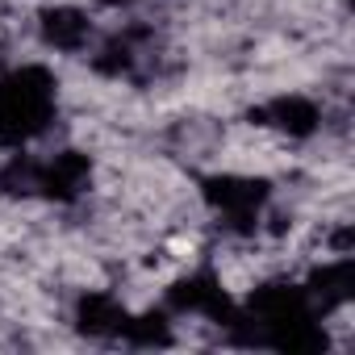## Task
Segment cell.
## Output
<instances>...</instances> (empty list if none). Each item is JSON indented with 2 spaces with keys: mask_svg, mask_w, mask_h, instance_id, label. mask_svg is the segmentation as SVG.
<instances>
[{
  "mask_svg": "<svg viewBox=\"0 0 355 355\" xmlns=\"http://www.w3.org/2000/svg\"><path fill=\"white\" fill-rule=\"evenodd\" d=\"M92 180H96V159L84 146H55V150L38 155L34 193L46 205H59V209L80 205L92 193Z\"/></svg>",
  "mask_w": 355,
  "mask_h": 355,
  "instance_id": "3",
  "label": "cell"
},
{
  "mask_svg": "<svg viewBox=\"0 0 355 355\" xmlns=\"http://www.w3.org/2000/svg\"><path fill=\"white\" fill-rule=\"evenodd\" d=\"M59 121V76L46 63H13L0 71V146L21 150Z\"/></svg>",
  "mask_w": 355,
  "mask_h": 355,
  "instance_id": "1",
  "label": "cell"
},
{
  "mask_svg": "<svg viewBox=\"0 0 355 355\" xmlns=\"http://www.w3.org/2000/svg\"><path fill=\"white\" fill-rule=\"evenodd\" d=\"M34 34H38V46L55 51V55H88L92 42H96V21L88 9L80 5H42L34 13Z\"/></svg>",
  "mask_w": 355,
  "mask_h": 355,
  "instance_id": "4",
  "label": "cell"
},
{
  "mask_svg": "<svg viewBox=\"0 0 355 355\" xmlns=\"http://www.w3.org/2000/svg\"><path fill=\"white\" fill-rule=\"evenodd\" d=\"M243 117H247V125L268 130V134H276L284 142H309L330 125L326 105L318 96H309V92H276V96L251 105Z\"/></svg>",
  "mask_w": 355,
  "mask_h": 355,
  "instance_id": "2",
  "label": "cell"
},
{
  "mask_svg": "<svg viewBox=\"0 0 355 355\" xmlns=\"http://www.w3.org/2000/svg\"><path fill=\"white\" fill-rule=\"evenodd\" d=\"M96 5H105V9H134V5H142V0H96Z\"/></svg>",
  "mask_w": 355,
  "mask_h": 355,
  "instance_id": "6",
  "label": "cell"
},
{
  "mask_svg": "<svg viewBox=\"0 0 355 355\" xmlns=\"http://www.w3.org/2000/svg\"><path fill=\"white\" fill-rule=\"evenodd\" d=\"M125 318H130V305L113 288H80L67 305V326L92 343H117L125 330Z\"/></svg>",
  "mask_w": 355,
  "mask_h": 355,
  "instance_id": "5",
  "label": "cell"
}]
</instances>
